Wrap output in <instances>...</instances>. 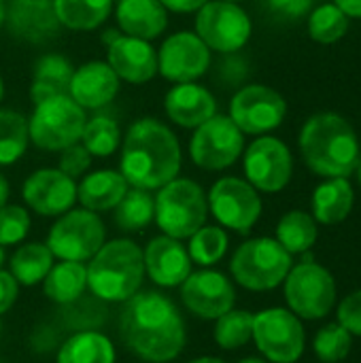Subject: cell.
<instances>
[{"label":"cell","instance_id":"obj_1","mask_svg":"<svg viewBox=\"0 0 361 363\" xmlns=\"http://www.w3.org/2000/svg\"><path fill=\"white\" fill-rule=\"evenodd\" d=\"M119 330L128 351L149 363L177 359L187 342L183 315L162 291L134 294L123 306Z\"/></svg>","mask_w":361,"mask_h":363},{"label":"cell","instance_id":"obj_2","mask_svg":"<svg viewBox=\"0 0 361 363\" xmlns=\"http://www.w3.org/2000/svg\"><path fill=\"white\" fill-rule=\"evenodd\" d=\"M183 164L177 134L153 117L134 121L121 140L119 172L130 187L157 191L179 177Z\"/></svg>","mask_w":361,"mask_h":363},{"label":"cell","instance_id":"obj_3","mask_svg":"<svg viewBox=\"0 0 361 363\" xmlns=\"http://www.w3.org/2000/svg\"><path fill=\"white\" fill-rule=\"evenodd\" d=\"M306 166L328 179H347L360 162V140L351 123L336 113L313 115L300 132Z\"/></svg>","mask_w":361,"mask_h":363},{"label":"cell","instance_id":"obj_4","mask_svg":"<svg viewBox=\"0 0 361 363\" xmlns=\"http://www.w3.org/2000/svg\"><path fill=\"white\" fill-rule=\"evenodd\" d=\"M145 279L143 249L130 238H115L100 247L87 266L91 296L106 302H128Z\"/></svg>","mask_w":361,"mask_h":363},{"label":"cell","instance_id":"obj_5","mask_svg":"<svg viewBox=\"0 0 361 363\" xmlns=\"http://www.w3.org/2000/svg\"><path fill=\"white\" fill-rule=\"evenodd\" d=\"M209 202L204 189L191 179H172L155 194V223L177 240L189 238L206 223Z\"/></svg>","mask_w":361,"mask_h":363},{"label":"cell","instance_id":"obj_6","mask_svg":"<svg viewBox=\"0 0 361 363\" xmlns=\"http://www.w3.org/2000/svg\"><path fill=\"white\" fill-rule=\"evenodd\" d=\"M85 121V111L70 96L47 98L28 117L30 143L40 151H62L81 140Z\"/></svg>","mask_w":361,"mask_h":363},{"label":"cell","instance_id":"obj_7","mask_svg":"<svg viewBox=\"0 0 361 363\" xmlns=\"http://www.w3.org/2000/svg\"><path fill=\"white\" fill-rule=\"evenodd\" d=\"M291 270V253L274 238H253L243 242L230 264V272L238 285L251 291H268L279 287Z\"/></svg>","mask_w":361,"mask_h":363},{"label":"cell","instance_id":"obj_8","mask_svg":"<svg viewBox=\"0 0 361 363\" xmlns=\"http://www.w3.org/2000/svg\"><path fill=\"white\" fill-rule=\"evenodd\" d=\"M106 242V228L98 213L70 208L57 217L47 234V247L57 259L89 262Z\"/></svg>","mask_w":361,"mask_h":363},{"label":"cell","instance_id":"obj_9","mask_svg":"<svg viewBox=\"0 0 361 363\" xmlns=\"http://www.w3.org/2000/svg\"><path fill=\"white\" fill-rule=\"evenodd\" d=\"M245 151V134L228 115H213L194 130L189 140L191 162L211 172L226 170L238 162Z\"/></svg>","mask_w":361,"mask_h":363},{"label":"cell","instance_id":"obj_10","mask_svg":"<svg viewBox=\"0 0 361 363\" xmlns=\"http://www.w3.org/2000/svg\"><path fill=\"white\" fill-rule=\"evenodd\" d=\"M253 23L238 2L209 0L196 11V34L211 51L234 53L251 38Z\"/></svg>","mask_w":361,"mask_h":363},{"label":"cell","instance_id":"obj_11","mask_svg":"<svg viewBox=\"0 0 361 363\" xmlns=\"http://www.w3.org/2000/svg\"><path fill=\"white\" fill-rule=\"evenodd\" d=\"M285 298L294 315H300L302 319H321L336 302L334 277L323 266L304 262L285 277Z\"/></svg>","mask_w":361,"mask_h":363},{"label":"cell","instance_id":"obj_12","mask_svg":"<svg viewBox=\"0 0 361 363\" xmlns=\"http://www.w3.org/2000/svg\"><path fill=\"white\" fill-rule=\"evenodd\" d=\"M253 340L272 363H296L304 353L300 319L285 308H268L253 315Z\"/></svg>","mask_w":361,"mask_h":363},{"label":"cell","instance_id":"obj_13","mask_svg":"<svg viewBox=\"0 0 361 363\" xmlns=\"http://www.w3.org/2000/svg\"><path fill=\"white\" fill-rule=\"evenodd\" d=\"M206 202L209 213H213L219 225L238 234H247L262 215V200L257 189L238 177L219 179L211 187Z\"/></svg>","mask_w":361,"mask_h":363},{"label":"cell","instance_id":"obj_14","mask_svg":"<svg viewBox=\"0 0 361 363\" xmlns=\"http://www.w3.org/2000/svg\"><path fill=\"white\" fill-rule=\"evenodd\" d=\"M287 115L285 98L268 85H247L230 102V119L243 134L262 136L277 130Z\"/></svg>","mask_w":361,"mask_h":363},{"label":"cell","instance_id":"obj_15","mask_svg":"<svg viewBox=\"0 0 361 363\" xmlns=\"http://www.w3.org/2000/svg\"><path fill=\"white\" fill-rule=\"evenodd\" d=\"M243 166L247 181L266 194H277L287 187L294 172V160L287 145L274 136L255 138L247 151H243Z\"/></svg>","mask_w":361,"mask_h":363},{"label":"cell","instance_id":"obj_16","mask_svg":"<svg viewBox=\"0 0 361 363\" xmlns=\"http://www.w3.org/2000/svg\"><path fill=\"white\" fill-rule=\"evenodd\" d=\"M211 49L196 32L181 30L170 34L157 49V74L170 83H191L206 74Z\"/></svg>","mask_w":361,"mask_h":363},{"label":"cell","instance_id":"obj_17","mask_svg":"<svg viewBox=\"0 0 361 363\" xmlns=\"http://www.w3.org/2000/svg\"><path fill=\"white\" fill-rule=\"evenodd\" d=\"M181 302L198 319L215 321L234 308L236 291L226 274L204 268L181 283Z\"/></svg>","mask_w":361,"mask_h":363},{"label":"cell","instance_id":"obj_18","mask_svg":"<svg viewBox=\"0 0 361 363\" xmlns=\"http://www.w3.org/2000/svg\"><path fill=\"white\" fill-rule=\"evenodd\" d=\"M23 202L40 217H60L77 202V183L57 168L32 172L21 187Z\"/></svg>","mask_w":361,"mask_h":363},{"label":"cell","instance_id":"obj_19","mask_svg":"<svg viewBox=\"0 0 361 363\" xmlns=\"http://www.w3.org/2000/svg\"><path fill=\"white\" fill-rule=\"evenodd\" d=\"M9 32L30 45H45L60 36L53 0H9L6 21Z\"/></svg>","mask_w":361,"mask_h":363},{"label":"cell","instance_id":"obj_20","mask_svg":"<svg viewBox=\"0 0 361 363\" xmlns=\"http://www.w3.org/2000/svg\"><path fill=\"white\" fill-rule=\"evenodd\" d=\"M106 64L115 70L119 81L143 85L157 74V51L151 40L119 34L109 45Z\"/></svg>","mask_w":361,"mask_h":363},{"label":"cell","instance_id":"obj_21","mask_svg":"<svg viewBox=\"0 0 361 363\" xmlns=\"http://www.w3.org/2000/svg\"><path fill=\"white\" fill-rule=\"evenodd\" d=\"M145 274L160 287H181V283L191 274V257L187 247L166 234L155 236L143 251Z\"/></svg>","mask_w":361,"mask_h":363},{"label":"cell","instance_id":"obj_22","mask_svg":"<svg viewBox=\"0 0 361 363\" xmlns=\"http://www.w3.org/2000/svg\"><path fill=\"white\" fill-rule=\"evenodd\" d=\"M119 87L121 81L115 70L102 60H91L74 68L68 96L83 111H100L117 98Z\"/></svg>","mask_w":361,"mask_h":363},{"label":"cell","instance_id":"obj_23","mask_svg":"<svg viewBox=\"0 0 361 363\" xmlns=\"http://www.w3.org/2000/svg\"><path fill=\"white\" fill-rule=\"evenodd\" d=\"M166 117L185 130H196L213 115H217L215 96L200 83H174L164 96Z\"/></svg>","mask_w":361,"mask_h":363},{"label":"cell","instance_id":"obj_24","mask_svg":"<svg viewBox=\"0 0 361 363\" xmlns=\"http://www.w3.org/2000/svg\"><path fill=\"white\" fill-rule=\"evenodd\" d=\"M115 19L121 34L153 40L168 28V11L160 0H115Z\"/></svg>","mask_w":361,"mask_h":363},{"label":"cell","instance_id":"obj_25","mask_svg":"<svg viewBox=\"0 0 361 363\" xmlns=\"http://www.w3.org/2000/svg\"><path fill=\"white\" fill-rule=\"evenodd\" d=\"M128 189L130 185L119 170L104 168L83 177L77 185V202L91 213H106L121 202Z\"/></svg>","mask_w":361,"mask_h":363},{"label":"cell","instance_id":"obj_26","mask_svg":"<svg viewBox=\"0 0 361 363\" xmlns=\"http://www.w3.org/2000/svg\"><path fill=\"white\" fill-rule=\"evenodd\" d=\"M74 66L62 53H45L32 66L30 100L38 104L53 96H68Z\"/></svg>","mask_w":361,"mask_h":363},{"label":"cell","instance_id":"obj_27","mask_svg":"<svg viewBox=\"0 0 361 363\" xmlns=\"http://www.w3.org/2000/svg\"><path fill=\"white\" fill-rule=\"evenodd\" d=\"M85 289H87V266L83 262L60 259V264H53L43 281L45 296L60 306L74 302L85 294Z\"/></svg>","mask_w":361,"mask_h":363},{"label":"cell","instance_id":"obj_28","mask_svg":"<svg viewBox=\"0 0 361 363\" xmlns=\"http://www.w3.org/2000/svg\"><path fill=\"white\" fill-rule=\"evenodd\" d=\"M53 9L62 28L89 32L109 19L115 0H53Z\"/></svg>","mask_w":361,"mask_h":363},{"label":"cell","instance_id":"obj_29","mask_svg":"<svg viewBox=\"0 0 361 363\" xmlns=\"http://www.w3.org/2000/svg\"><path fill=\"white\" fill-rule=\"evenodd\" d=\"M353 200L355 196L347 179H330L313 194V219L326 225L340 223L349 217Z\"/></svg>","mask_w":361,"mask_h":363},{"label":"cell","instance_id":"obj_30","mask_svg":"<svg viewBox=\"0 0 361 363\" xmlns=\"http://www.w3.org/2000/svg\"><path fill=\"white\" fill-rule=\"evenodd\" d=\"M57 363H115V347L96 330L77 332L60 347Z\"/></svg>","mask_w":361,"mask_h":363},{"label":"cell","instance_id":"obj_31","mask_svg":"<svg viewBox=\"0 0 361 363\" xmlns=\"http://www.w3.org/2000/svg\"><path fill=\"white\" fill-rule=\"evenodd\" d=\"M51 266H53V253L49 251V247L45 242H28L13 253L9 272L19 285L32 287L45 281Z\"/></svg>","mask_w":361,"mask_h":363},{"label":"cell","instance_id":"obj_32","mask_svg":"<svg viewBox=\"0 0 361 363\" xmlns=\"http://www.w3.org/2000/svg\"><path fill=\"white\" fill-rule=\"evenodd\" d=\"M115 223L123 232H140L155 219V196L147 189L130 187L121 202L113 208Z\"/></svg>","mask_w":361,"mask_h":363},{"label":"cell","instance_id":"obj_33","mask_svg":"<svg viewBox=\"0 0 361 363\" xmlns=\"http://www.w3.org/2000/svg\"><path fill=\"white\" fill-rule=\"evenodd\" d=\"M28 145V117L13 108H0V166H11L21 160Z\"/></svg>","mask_w":361,"mask_h":363},{"label":"cell","instance_id":"obj_34","mask_svg":"<svg viewBox=\"0 0 361 363\" xmlns=\"http://www.w3.org/2000/svg\"><path fill=\"white\" fill-rule=\"evenodd\" d=\"M79 143L91 153V157H111L121 147L119 123L109 115H94L85 121Z\"/></svg>","mask_w":361,"mask_h":363},{"label":"cell","instance_id":"obj_35","mask_svg":"<svg viewBox=\"0 0 361 363\" xmlns=\"http://www.w3.org/2000/svg\"><path fill=\"white\" fill-rule=\"evenodd\" d=\"M277 240L287 253H304L317 240V223L309 213L291 211L277 225Z\"/></svg>","mask_w":361,"mask_h":363},{"label":"cell","instance_id":"obj_36","mask_svg":"<svg viewBox=\"0 0 361 363\" xmlns=\"http://www.w3.org/2000/svg\"><path fill=\"white\" fill-rule=\"evenodd\" d=\"M228 251V234L219 225H202L189 236V247L187 253L194 264L209 268L215 266L219 259H223Z\"/></svg>","mask_w":361,"mask_h":363},{"label":"cell","instance_id":"obj_37","mask_svg":"<svg viewBox=\"0 0 361 363\" xmlns=\"http://www.w3.org/2000/svg\"><path fill=\"white\" fill-rule=\"evenodd\" d=\"M215 321V342L226 351L240 349L253 338V315L247 311L232 308Z\"/></svg>","mask_w":361,"mask_h":363},{"label":"cell","instance_id":"obj_38","mask_svg":"<svg viewBox=\"0 0 361 363\" xmlns=\"http://www.w3.org/2000/svg\"><path fill=\"white\" fill-rule=\"evenodd\" d=\"M349 30V17L336 4H321L309 17V34L321 45L338 43Z\"/></svg>","mask_w":361,"mask_h":363},{"label":"cell","instance_id":"obj_39","mask_svg":"<svg viewBox=\"0 0 361 363\" xmlns=\"http://www.w3.org/2000/svg\"><path fill=\"white\" fill-rule=\"evenodd\" d=\"M313 349H315V355L321 362H343L351 351V334L340 323H330L317 334V338L313 342Z\"/></svg>","mask_w":361,"mask_h":363},{"label":"cell","instance_id":"obj_40","mask_svg":"<svg viewBox=\"0 0 361 363\" xmlns=\"http://www.w3.org/2000/svg\"><path fill=\"white\" fill-rule=\"evenodd\" d=\"M30 213L17 204H4L0 208V247L19 245L30 232Z\"/></svg>","mask_w":361,"mask_h":363},{"label":"cell","instance_id":"obj_41","mask_svg":"<svg viewBox=\"0 0 361 363\" xmlns=\"http://www.w3.org/2000/svg\"><path fill=\"white\" fill-rule=\"evenodd\" d=\"M91 166V153L81 145V143H74L66 149L60 151V164H57V170H62L66 177L70 179H79L83 177Z\"/></svg>","mask_w":361,"mask_h":363},{"label":"cell","instance_id":"obj_42","mask_svg":"<svg viewBox=\"0 0 361 363\" xmlns=\"http://www.w3.org/2000/svg\"><path fill=\"white\" fill-rule=\"evenodd\" d=\"M338 323L349 334L361 336V289L343 300L338 306Z\"/></svg>","mask_w":361,"mask_h":363},{"label":"cell","instance_id":"obj_43","mask_svg":"<svg viewBox=\"0 0 361 363\" xmlns=\"http://www.w3.org/2000/svg\"><path fill=\"white\" fill-rule=\"evenodd\" d=\"M19 294V283L13 279L11 272L0 270V315H4L17 300Z\"/></svg>","mask_w":361,"mask_h":363},{"label":"cell","instance_id":"obj_44","mask_svg":"<svg viewBox=\"0 0 361 363\" xmlns=\"http://www.w3.org/2000/svg\"><path fill=\"white\" fill-rule=\"evenodd\" d=\"M272 11L285 17H300L311 9V0H266Z\"/></svg>","mask_w":361,"mask_h":363},{"label":"cell","instance_id":"obj_45","mask_svg":"<svg viewBox=\"0 0 361 363\" xmlns=\"http://www.w3.org/2000/svg\"><path fill=\"white\" fill-rule=\"evenodd\" d=\"M168 13H196L209 0H160Z\"/></svg>","mask_w":361,"mask_h":363},{"label":"cell","instance_id":"obj_46","mask_svg":"<svg viewBox=\"0 0 361 363\" xmlns=\"http://www.w3.org/2000/svg\"><path fill=\"white\" fill-rule=\"evenodd\" d=\"M336 6L347 17H357V19H361V0H336Z\"/></svg>","mask_w":361,"mask_h":363},{"label":"cell","instance_id":"obj_47","mask_svg":"<svg viewBox=\"0 0 361 363\" xmlns=\"http://www.w3.org/2000/svg\"><path fill=\"white\" fill-rule=\"evenodd\" d=\"M9 196H11V187H9L6 177H4L2 170H0V208L9 202Z\"/></svg>","mask_w":361,"mask_h":363},{"label":"cell","instance_id":"obj_48","mask_svg":"<svg viewBox=\"0 0 361 363\" xmlns=\"http://www.w3.org/2000/svg\"><path fill=\"white\" fill-rule=\"evenodd\" d=\"M119 34H121V30H115V28H111V30H106V32L102 34V43L109 47V45H111V43H113V40H115Z\"/></svg>","mask_w":361,"mask_h":363},{"label":"cell","instance_id":"obj_49","mask_svg":"<svg viewBox=\"0 0 361 363\" xmlns=\"http://www.w3.org/2000/svg\"><path fill=\"white\" fill-rule=\"evenodd\" d=\"M4 21H6V2L0 0V32H2V28H4Z\"/></svg>","mask_w":361,"mask_h":363},{"label":"cell","instance_id":"obj_50","mask_svg":"<svg viewBox=\"0 0 361 363\" xmlns=\"http://www.w3.org/2000/svg\"><path fill=\"white\" fill-rule=\"evenodd\" d=\"M189 363H226L223 359H217V357H198V359H194V362Z\"/></svg>","mask_w":361,"mask_h":363},{"label":"cell","instance_id":"obj_51","mask_svg":"<svg viewBox=\"0 0 361 363\" xmlns=\"http://www.w3.org/2000/svg\"><path fill=\"white\" fill-rule=\"evenodd\" d=\"M238 363H266L264 359H257V357H247V359H240Z\"/></svg>","mask_w":361,"mask_h":363},{"label":"cell","instance_id":"obj_52","mask_svg":"<svg viewBox=\"0 0 361 363\" xmlns=\"http://www.w3.org/2000/svg\"><path fill=\"white\" fill-rule=\"evenodd\" d=\"M2 98H4V81L0 77V102H2Z\"/></svg>","mask_w":361,"mask_h":363},{"label":"cell","instance_id":"obj_53","mask_svg":"<svg viewBox=\"0 0 361 363\" xmlns=\"http://www.w3.org/2000/svg\"><path fill=\"white\" fill-rule=\"evenodd\" d=\"M355 170H357V179H360V185H361V157H360V162H357V168H355Z\"/></svg>","mask_w":361,"mask_h":363},{"label":"cell","instance_id":"obj_54","mask_svg":"<svg viewBox=\"0 0 361 363\" xmlns=\"http://www.w3.org/2000/svg\"><path fill=\"white\" fill-rule=\"evenodd\" d=\"M2 262H4V247H0V268H2Z\"/></svg>","mask_w":361,"mask_h":363},{"label":"cell","instance_id":"obj_55","mask_svg":"<svg viewBox=\"0 0 361 363\" xmlns=\"http://www.w3.org/2000/svg\"><path fill=\"white\" fill-rule=\"evenodd\" d=\"M230 2H240V0H230Z\"/></svg>","mask_w":361,"mask_h":363},{"label":"cell","instance_id":"obj_56","mask_svg":"<svg viewBox=\"0 0 361 363\" xmlns=\"http://www.w3.org/2000/svg\"><path fill=\"white\" fill-rule=\"evenodd\" d=\"M0 332H2V325H0Z\"/></svg>","mask_w":361,"mask_h":363}]
</instances>
